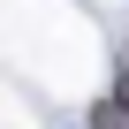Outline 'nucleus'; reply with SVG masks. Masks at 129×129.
I'll return each mask as SVG.
<instances>
[{
    "label": "nucleus",
    "instance_id": "nucleus-1",
    "mask_svg": "<svg viewBox=\"0 0 129 129\" xmlns=\"http://www.w3.org/2000/svg\"><path fill=\"white\" fill-rule=\"evenodd\" d=\"M91 129H129V91L99 99V106H91Z\"/></svg>",
    "mask_w": 129,
    "mask_h": 129
}]
</instances>
